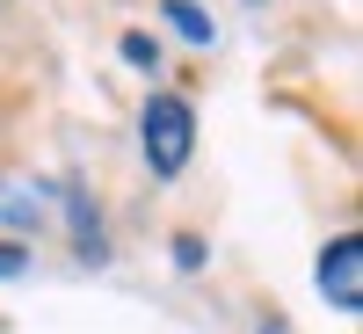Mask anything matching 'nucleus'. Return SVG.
<instances>
[{
    "mask_svg": "<svg viewBox=\"0 0 363 334\" xmlns=\"http://www.w3.org/2000/svg\"><path fill=\"white\" fill-rule=\"evenodd\" d=\"M189 145H196V116L182 95H153L145 102V160L153 174H182L189 167Z\"/></svg>",
    "mask_w": 363,
    "mask_h": 334,
    "instance_id": "obj_1",
    "label": "nucleus"
},
{
    "mask_svg": "<svg viewBox=\"0 0 363 334\" xmlns=\"http://www.w3.org/2000/svg\"><path fill=\"white\" fill-rule=\"evenodd\" d=\"M320 291L335 298L342 313H356V306H363V240H356V233H342L335 247L320 255Z\"/></svg>",
    "mask_w": 363,
    "mask_h": 334,
    "instance_id": "obj_2",
    "label": "nucleus"
},
{
    "mask_svg": "<svg viewBox=\"0 0 363 334\" xmlns=\"http://www.w3.org/2000/svg\"><path fill=\"white\" fill-rule=\"evenodd\" d=\"M167 22H174L189 44H211V15H203V8H189V0H167Z\"/></svg>",
    "mask_w": 363,
    "mask_h": 334,
    "instance_id": "obj_3",
    "label": "nucleus"
},
{
    "mask_svg": "<svg viewBox=\"0 0 363 334\" xmlns=\"http://www.w3.org/2000/svg\"><path fill=\"white\" fill-rule=\"evenodd\" d=\"M0 277H22V247L15 240H0Z\"/></svg>",
    "mask_w": 363,
    "mask_h": 334,
    "instance_id": "obj_4",
    "label": "nucleus"
}]
</instances>
